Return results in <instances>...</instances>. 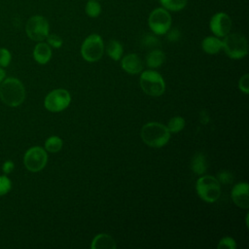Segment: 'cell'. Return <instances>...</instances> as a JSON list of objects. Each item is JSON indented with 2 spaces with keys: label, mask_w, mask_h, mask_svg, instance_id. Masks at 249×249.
<instances>
[{
  "label": "cell",
  "mask_w": 249,
  "mask_h": 249,
  "mask_svg": "<svg viewBox=\"0 0 249 249\" xmlns=\"http://www.w3.org/2000/svg\"><path fill=\"white\" fill-rule=\"evenodd\" d=\"M49 30L50 25L47 18L38 15L31 17L25 25V32L33 41L41 42L45 40L49 35Z\"/></svg>",
  "instance_id": "cell-8"
},
{
  "label": "cell",
  "mask_w": 249,
  "mask_h": 249,
  "mask_svg": "<svg viewBox=\"0 0 249 249\" xmlns=\"http://www.w3.org/2000/svg\"><path fill=\"white\" fill-rule=\"evenodd\" d=\"M91 249H115L116 242L114 238L106 233L95 235L90 244Z\"/></svg>",
  "instance_id": "cell-15"
},
{
  "label": "cell",
  "mask_w": 249,
  "mask_h": 249,
  "mask_svg": "<svg viewBox=\"0 0 249 249\" xmlns=\"http://www.w3.org/2000/svg\"><path fill=\"white\" fill-rule=\"evenodd\" d=\"M12 188V183L7 176H0V196L6 195Z\"/></svg>",
  "instance_id": "cell-25"
},
{
  "label": "cell",
  "mask_w": 249,
  "mask_h": 249,
  "mask_svg": "<svg viewBox=\"0 0 249 249\" xmlns=\"http://www.w3.org/2000/svg\"><path fill=\"white\" fill-rule=\"evenodd\" d=\"M11 61V53L7 49H0V66L6 67Z\"/></svg>",
  "instance_id": "cell-27"
},
{
  "label": "cell",
  "mask_w": 249,
  "mask_h": 249,
  "mask_svg": "<svg viewBox=\"0 0 249 249\" xmlns=\"http://www.w3.org/2000/svg\"><path fill=\"white\" fill-rule=\"evenodd\" d=\"M223 49L226 54L232 59L244 57L248 53L246 38L240 33H229L224 37Z\"/></svg>",
  "instance_id": "cell-3"
},
{
  "label": "cell",
  "mask_w": 249,
  "mask_h": 249,
  "mask_svg": "<svg viewBox=\"0 0 249 249\" xmlns=\"http://www.w3.org/2000/svg\"><path fill=\"white\" fill-rule=\"evenodd\" d=\"M202 50L209 54L218 53L223 49V42L216 36H207L201 42Z\"/></svg>",
  "instance_id": "cell-16"
},
{
  "label": "cell",
  "mask_w": 249,
  "mask_h": 249,
  "mask_svg": "<svg viewBox=\"0 0 249 249\" xmlns=\"http://www.w3.org/2000/svg\"><path fill=\"white\" fill-rule=\"evenodd\" d=\"M140 135L143 142L148 146L160 148L168 142L170 132L166 125H163L160 123L152 122L143 125Z\"/></svg>",
  "instance_id": "cell-1"
},
{
  "label": "cell",
  "mask_w": 249,
  "mask_h": 249,
  "mask_svg": "<svg viewBox=\"0 0 249 249\" xmlns=\"http://www.w3.org/2000/svg\"><path fill=\"white\" fill-rule=\"evenodd\" d=\"M165 60V54L160 50H153L146 57V63L150 68L160 67Z\"/></svg>",
  "instance_id": "cell-19"
},
{
  "label": "cell",
  "mask_w": 249,
  "mask_h": 249,
  "mask_svg": "<svg viewBox=\"0 0 249 249\" xmlns=\"http://www.w3.org/2000/svg\"><path fill=\"white\" fill-rule=\"evenodd\" d=\"M62 140L58 136H51L45 142V149L51 153H56L62 148Z\"/></svg>",
  "instance_id": "cell-22"
},
{
  "label": "cell",
  "mask_w": 249,
  "mask_h": 249,
  "mask_svg": "<svg viewBox=\"0 0 249 249\" xmlns=\"http://www.w3.org/2000/svg\"><path fill=\"white\" fill-rule=\"evenodd\" d=\"M238 88L245 94L249 93V75L248 74L243 75L239 79V81H238Z\"/></svg>",
  "instance_id": "cell-28"
},
{
  "label": "cell",
  "mask_w": 249,
  "mask_h": 249,
  "mask_svg": "<svg viewBox=\"0 0 249 249\" xmlns=\"http://www.w3.org/2000/svg\"><path fill=\"white\" fill-rule=\"evenodd\" d=\"M33 57L39 64H46L52 57V50L48 43H38L33 51Z\"/></svg>",
  "instance_id": "cell-14"
},
{
  "label": "cell",
  "mask_w": 249,
  "mask_h": 249,
  "mask_svg": "<svg viewBox=\"0 0 249 249\" xmlns=\"http://www.w3.org/2000/svg\"><path fill=\"white\" fill-rule=\"evenodd\" d=\"M4 78H5V71L2 68H0V83L4 80Z\"/></svg>",
  "instance_id": "cell-33"
},
{
  "label": "cell",
  "mask_w": 249,
  "mask_h": 249,
  "mask_svg": "<svg viewBox=\"0 0 249 249\" xmlns=\"http://www.w3.org/2000/svg\"><path fill=\"white\" fill-rule=\"evenodd\" d=\"M122 68L129 74H138L143 69V64L140 57L136 53H128L122 58Z\"/></svg>",
  "instance_id": "cell-13"
},
{
  "label": "cell",
  "mask_w": 249,
  "mask_h": 249,
  "mask_svg": "<svg viewBox=\"0 0 249 249\" xmlns=\"http://www.w3.org/2000/svg\"><path fill=\"white\" fill-rule=\"evenodd\" d=\"M218 249H235L236 248V242L233 238L230 237V236H226L223 237L218 245H217Z\"/></svg>",
  "instance_id": "cell-24"
},
{
  "label": "cell",
  "mask_w": 249,
  "mask_h": 249,
  "mask_svg": "<svg viewBox=\"0 0 249 249\" xmlns=\"http://www.w3.org/2000/svg\"><path fill=\"white\" fill-rule=\"evenodd\" d=\"M0 98L8 106L20 105L25 98V89L21 82L16 78L3 80L0 86Z\"/></svg>",
  "instance_id": "cell-2"
},
{
  "label": "cell",
  "mask_w": 249,
  "mask_h": 249,
  "mask_svg": "<svg viewBox=\"0 0 249 249\" xmlns=\"http://www.w3.org/2000/svg\"><path fill=\"white\" fill-rule=\"evenodd\" d=\"M160 2L162 8L165 10L171 12H179L186 7L188 0H160Z\"/></svg>",
  "instance_id": "cell-20"
},
{
  "label": "cell",
  "mask_w": 249,
  "mask_h": 249,
  "mask_svg": "<svg viewBox=\"0 0 249 249\" xmlns=\"http://www.w3.org/2000/svg\"><path fill=\"white\" fill-rule=\"evenodd\" d=\"M196 190L198 196L206 202L216 201L221 195V187L217 178L204 175L197 179Z\"/></svg>",
  "instance_id": "cell-4"
},
{
  "label": "cell",
  "mask_w": 249,
  "mask_h": 249,
  "mask_svg": "<svg viewBox=\"0 0 249 249\" xmlns=\"http://www.w3.org/2000/svg\"><path fill=\"white\" fill-rule=\"evenodd\" d=\"M191 169L194 173L201 175L207 169V161L206 158L202 153H197L194 155L191 160Z\"/></svg>",
  "instance_id": "cell-17"
},
{
  "label": "cell",
  "mask_w": 249,
  "mask_h": 249,
  "mask_svg": "<svg viewBox=\"0 0 249 249\" xmlns=\"http://www.w3.org/2000/svg\"><path fill=\"white\" fill-rule=\"evenodd\" d=\"M218 181H221L224 184L231 183V174L228 171H223L219 174V180Z\"/></svg>",
  "instance_id": "cell-31"
},
{
  "label": "cell",
  "mask_w": 249,
  "mask_h": 249,
  "mask_svg": "<svg viewBox=\"0 0 249 249\" xmlns=\"http://www.w3.org/2000/svg\"><path fill=\"white\" fill-rule=\"evenodd\" d=\"M209 27L216 37H225L231 29V19L226 13H216L209 21Z\"/></svg>",
  "instance_id": "cell-11"
},
{
  "label": "cell",
  "mask_w": 249,
  "mask_h": 249,
  "mask_svg": "<svg viewBox=\"0 0 249 249\" xmlns=\"http://www.w3.org/2000/svg\"><path fill=\"white\" fill-rule=\"evenodd\" d=\"M48 161V156L45 149L39 146L28 149L24 155L23 162L25 167L31 172L42 170Z\"/></svg>",
  "instance_id": "cell-10"
},
{
  "label": "cell",
  "mask_w": 249,
  "mask_h": 249,
  "mask_svg": "<svg viewBox=\"0 0 249 249\" xmlns=\"http://www.w3.org/2000/svg\"><path fill=\"white\" fill-rule=\"evenodd\" d=\"M185 126V119L180 117V116H176L171 118L168 123H167V129L169 130L170 133H177L179 131H181Z\"/></svg>",
  "instance_id": "cell-21"
},
{
  "label": "cell",
  "mask_w": 249,
  "mask_h": 249,
  "mask_svg": "<svg viewBox=\"0 0 249 249\" xmlns=\"http://www.w3.org/2000/svg\"><path fill=\"white\" fill-rule=\"evenodd\" d=\"M171 16L164 8H156L149 15L148 24L156 35L165 34L171 27Z\"/></svg>",
  "instance_id": "cell-7"
},
{
  "label": "cell",
  "mask_w": 249,
  "mask_h": 249,
  "mask_svg": "<svg viewBox=\"0 0 249 249\" xmlns=\"http://www.w3.org/2000/svg\"><path fill=\"white\" fill-rule=\"evenodd\" d=\"M46 39H47L48 45L52 46V47H53L55 49L60 48L61 45H62V39L58 35H56V34H49Z\"/></svg>",
  "instance_id": "cell-26"
},
{
  "label": "cell",
  "mask_w": 249,
  "mask_h": 249,
  "mask_svg": "<svg viewBox=\"0 0 249 249\" xmlns=\"http://www.w3.org/2000/svg\"><path fill=\"white\" fill-rule=\"evenodd\" d=\"M249 186L246 182H240L233 186L231 189V196L235 205L240 208L247 209L249 207Z\"/></svg>",
  "instance_id": "cell-12"
},
{
  "label": "cell",
  "mask_w": 249,
  "mask_h": 249,
  "mask_svg": "<svg viewBox=\"0 0 249 249\" xmlns=\"http://www.w3.org/2000/svg\"><path fill=\"white\" fill-rule=\"evenodd\" d=\"M2 169L5 173H10L13 171L14 169V162L11 161V160H7L4 162L3 166H2Z\"/></svg>",
  "instance_id": "cell-32"
},
{
  "label": "cell",
  "mask_w": 249,
  "mask_h": 249,
  "mask_svg": "<svg viewBox=\"0 0 249 249\" xmlns=\"http://www.w3.org/2000/svg\"><path fill=\"white\" fill-rule=\"evenodd\" d=\"M71 101L70 93L63 89L52 90L45 97L44 105L51 112H60L66 109Z\"/></svg>",
  "instance_id": "cell-9"
},
{
  "label": "cell",
  "mask_w": 249,
  "mask_h": 249,
  "mask_svg": "<svg viewBox=\"0 0 249 249\" xmlns=\"http://www.w3.org/2000/svg\"><path fill=\"white\" fill-rule=\"evenodd\" d=\"M106 53L115 61H118L122 58L124 49L122 44L117 40H110L105 47Z\"/></svg>",
  "instance_id": "cell-18"
},
{
  "label": "cell",
  "mask_w": 249,
  "mask_h": 249,
  "mask_svg": "<svg viewBox=\"0 0 249 249\" xmlns=\"http://www.w3.org/2000/svg\"><path fill=\"white\" fill-rule=\"evenodd\" d=\"M165 34L167 35L168 41H171V42H176V41H178V40L180 39V36H181L180 31H179L178 29H176V28H174V29H169Z\"/></svg>",
  "instance_id": "cell-29"
},
{
  "label": "cell",
  "mask_w": 249,
  "mask_h": 249,
  "mask_svg": "<svg viewBox=\"0 0 249 249\" xmlns=\"http://www.w3.org/2000/svg\"><path fill=\"white\" fill-rule=\"evenodd\" d=\"M104 52V43L98 34L89 35L81 47V54L88 62H95L101 58Z\"/></svg>",
  "instance_id": "cell-6"
},
{
  "label": "cell",
  "mask_w": 249,
  "mask_h": 249,
  "mask_svg": "<svg viewBox=\"0 0 249 249\" xmlns=\"http://www.w3.org/2000/svg\"><path fill=\"white\" fill-rule=\"evenodd\" d=\"M143 43L145 46H148V47H152V46H155V45H158L159 44V40L151 35V34H148L145 36V38L143 39Z\"/></svg>",
  "instance_id": "cell-30"
},
{
  "label": "cell",
  "mask_w": 249,
  "mask_h": 249,
  "mask_svg": "<svg viewBox=\"0 0 249 249\" xmlns=\"http://www.w3.org/2000/svg\"><path fill=\"white\" fill-rule=\"evenodd\" d=\"M140 86L143 91L151 96H160L165 90V83L161 75L153 70H146L141 73Z\"/></svg>",
  "instance_id": "cell-5"
},
{
  "label": "cell",
  "mask_w": 249,
  "mask_h": 249,
  "mask_svg": "<svg viewBox=\"0 0 249 249\" xmlns=\"http://www.w3.org/2000/svg\"><path fill=\"white\" fill-rule=\"evenodd\" d=\"M86 14L90 18H97L101 13V6L97 0H89L85 8Z\"/></svg>",
  "instance_id": "cell-23"
}]
</instances>
